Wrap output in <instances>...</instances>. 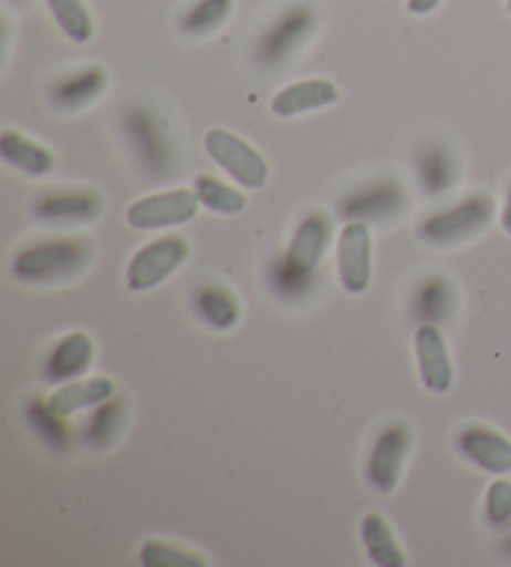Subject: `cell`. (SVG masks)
Returning a JSON list of instances; mask_svg holds the SVG:
<instances>
[{"instance_id":"cell-1","label":"cell","mask_w":511,"mask_h":567,"mask_svg":"<svg viewBox=\"0 0 511 567\" xmlns=\"http://www.w3.org/2000/svg\"><path fill=\"white\" fill-rule=\"evenodd\" d=\"M91 246L77 238L41 240L13 258V276L21 282H55L73 278L91 260Z\"/></svg>"},{"instance_id":"cell-2","label":"cell","mask_w":511,"mask_h":567,"mask_svg":"<svg viewBox=\"0 0 511 567\" xmlns=\"http://www.w3.org/2000/svg\"><path fill=\"white\" fill-rule=\"evenodd\" d=\"M494 198L487 193H474L447 210L431 213L429 218L421 220L417 233L429 246H457V243L484 233L489 223L494 220Z\"/></svg>"},{"instance_id":"cell-3","label":"cell","mask_w":511,"mask_h":567,"mask_svg":"<svg viewBox=\"0 0 511 567\" xmlns=\"http://www.w3.org/2000/svg\"><path fill=\"white\" fill-rule=\"evenodd\" d=\"M123 131L127 145L135 155L140 171L147 178H170L173 173V145L165 125L147 105H131L123 113Z\"/></svg>"},{"instance_id":"cell-4","label":"cell","mask_w":511,"mask_h":567,"mask_svg":"<svg viewBox=\"0 0 511 567\" xmlns=\"http://www.w3.org/2000/svg\"><path fill=\"white\" fill-rule=\"evenodd\" d=\"M317 28V13L310 3H294L272 18V23L260 33L254 43V58L262 68L274 71V68L292 61L302 45L310 41V35Z\"/></svg>"},{"instance_id":"cell-5","label":"cell","mask_w":511,"mask_h":567,"mask_svg":"<svg viewBox=\"0 0 511 567\" xmlns=\"http://www.w3.org/2000/svg\"><path fill=\"white\" fill-rule=\"evenodd\" d=\"M205 153L215 165L230 175V178L248 190H260L270 181V163L252 145L234 135L232 131L212 128L205 133Z\"/></svg>"},{"instance_id":"cell-6","label":"cell","mask_w":511,"mask_h":567,"mask_svg":"<svg viewBox=\"0 0 511 567\" xmlns=\"http://www.w3.org/2000/svg\"><path fill=\"white\" fill-rule=\"evenodd\" d=\"M190 256V243L180 236H165L147 243L127 262V288L133 292L153 290L165 282Z\"/></svg>"},{"instance_id":"cell-7","label":"cell","mask_w":511,"mask_h":567,"mask_svg":"<svg viewBox=\"0 0 511 567\" xmlns=\"http://www.w3.org/2000/svg\"><path fill=\"white\" fill-rule=\"evenodd\" d=\"M200 198L195 188H175L165 193H153L135 200L127 208V223L135 230H163L173 225H185L198 215Z\"/></svg>"},{"instance_id":"cell-8","label":"cell","mask_w":511,"mask_h":567,"mask_svg":"<svg viewBox=\"0 0 511 567\" xmlns=\"http://www.w3.org/2000/svg\"><path fill=\"white\" fill-rule=\"evenodd\" d=\"M411 445V430L407 423H389L379 430L375 445L367 457V481L382 495L397 491L401 471Z\"/></svg>"},{"instance_id":"cell-9","label":"cell","mask_w":511,"mask_h":567,"mask_svg":"<svg viewBox=\"0 0 511 567\" xmlns=\"http://www.w3.org/2000/svg\"><path fill=\"white\" fill-rule=\"evenodd\" d=\"M337 268L342 288L352 296L365 292L372 282V233L365 220H350L340 233Z\"/></svg>"},{"instance_id":"cell-10","label":"cell","mask_w":511,"mask_h":567,"mask_svg":"<svg viewBox=\"0 0 511 567\" xmlns=\"http://www.w3.org/2000/svg\"><path fill=\"white\" fill-rule=\"evenodd\" d=\"M415 353L421 383L429 393L445 395L455 383V365H451L447 340L437 322H421L415 330Z\"/></svg>"},{"instance_id":"cell-11","label":"cell","mask_w":511,"mask_h":567,"mask_svg":"<svg viewBox=\"0 0 511 567\" xmlns=\"http://www.w3.org/2000/svg\"><path fill=\"white\" fill-rule=\"evenodd\" d=\"M457 450L489 475L511 473V440L487 425H467L457 433Z\"/></svg>"},{"instance_id":"cell-12","label":"cell","mask_w":511,"mask_h":567,"mask_svg":"<svg viewBox=\"0 0 511 567\" xmlns=\"http://www.w3.org/2000/svg\"><path fill=\"white\" fill-rule=\"evenodd\" d=\"M340 101V87L330 78H304V81L284 85L272 95L270 111L278 118H298V115L322 111Z\"/></svg>"},{"instance_id":"cell-13","label":"cell","mask_w":511,"mask_h":567,"mask_svg":"<svg viewBox=\"0 0 511 567\" xmlns=\"http://www.w3.org/2000/svg\"><path fill=\"white\" fill-rule=\"evenodd\" d=\"M401 203H405L401 185L389 178H382L345 195V200L340 203V213L347 220H379L395 215L401 208Z\"/></svg>"},{"instance_id":"cell-14","label":"cell","mask_w":511,"mask_h":567,"mask_svg":"<svg viewBox=\"0 0 511 567\" xmlns=\"http://www.w3.org/2000/svg\"><path fill=\"white\" fill-rule=\"evenodd\" d=\"M107 87V73L101 65H85L58 78L51 85V103L63 113L85 111L101 101Z\"/></svg>"},{"instance_id":"cell-15","label":"cell","mask_w":511,"mask_h":567,"mask_svg":"<svg viewBox=\"0 0 511 567\" xmlns=\"http://www.w3.org/2000/svg\"><path fill=\"white\" fill-rule=\"evenodd\" d=\"M330 220L324 213H310L300 220L298 230L288 246V252H284V262L292 270L304 272V276H312L317 266L322 262L324 248L330 243Z\"/></svg>"},{"instance_id":"cell-16","label":"cell","mask_w":511,"mask_h":567,"mask_svg":"<svg viewBox=\"0 0 511 567\" xmlns=\"http://www.w3.org/2000/svg\"><path fill=\"white\" fill-rule=\"evenodd\" d=\"M95 343L87 332H71L45 355L43 378L48 383H71L93 365Z\"/></svg>"},{"instance_id":"cell-17","label":"cell","mask_w":511,"mask_h":567,"mask_svg":"<svg viewBox=\"0 0 511 567\" xmlns=\"http://www.w3.org/2000/svg\"><path fill=\"white\" fill-rule=\"evenodd\" d=\"M101 213L103 198L93 190L48 193L35 203V215L45 223H93Z\"/></svg>"},{"instance_id":"cell-18","label":"cell","mask_w":511,"mask_h":567,"mask_svg":"<svg viewBox=\"0 0 511 567\" xmlns=\"http://www.w3.org/2000/svg\"><path fill=\"white\" fill-rule=\"evenodd\" d=\"M113 395L115 380L107 375H95L85 380H71L67 385H61L51 398H48V405H51L58 415L67 417L77 413V410L97 408Z\"/></svg>"},{"instance_id":"cell-19","label":"cell","mask_w":511,"mask_h":567,"mask_svg":"<svg viewBox=\"0 0 511 567\" xmlns=\"http://www.w3.org/2000/svg\"><path fill=\"white\" fill-rule=\"evenodd\" d=\"M0 158L11 165V168L25 175H33V178H43V175L51 173L55 165L53 153L48 151L45 145L35 143L28 138V135L11 128L0 133Z\"/></svg>"},{"instance_id":"cell-20","label":"cell","mask_w":511,"mask_h":567,"mask_svg":"<svg viewBox=\"0 0 511 567\" xmlns=\"http://www.w3.org/2000/svg\"><path fill=\"white\" fill-rule=\"evenodd\" d=\"M192 308H195V316H198L205 326H210L212 330H220V332L232 330L242 316L240 300L234 298L228 288L215 286V282L200 286L192 292Z\"/></svg>"},{"instance_id":"cell-21","label":"cell","mask_w":511,"mask_h":567,"mask_svg":"<svg viewBox=\"0 0 511 567\" xmlns=\"http://www.w3.org/2000/svg\"><path fill=\"white\" fill-rule=\"evenodd\" d=\"M359 535L362 543H365V550L369 555L372 565L377 567H405L407 557L401 550L395 533H392L389 523L377 513H369L362 517L359 523Z\"/></svg>"},{"instance_id":"cell-22","label":"cell","mask_w":511,"mask_h":567,"mask_svg":"<svg viewBox=\"0 0 511 567\" xmlns=\"http://www.w3.org/2000/svg\"><path fill=\"white\" fill-rule=\"evenodd\" d=\"M234 0H192L180 16V33L188 38H208L230 21Z\"/></svg>"},{"instance_id":"cell-23","label":"cell","mask_w":511,"mask_h":567,"mask_svg":"<svg viewBox=\"0 0 511 567\" xmlns=\"http://www.w3.org/2000/svg\"><path fill=\"white\" fill-rule=\"evenodd\" d=\"M419 183L425 193L437 195L457 181V163L445 145H427L417 158Z\"/></svg>"},{"instance_id":"cell-24","label":"cell","mask_w":511,"mask_h":567,"mask_svg":"<svg viewBox=\"0 0 511 567\" xmlns=\"http://www.w3.org/2000/svg\"><path fill=\"white\" fill-rule=\"evenodd\" d=\"M55 25L67 35L73 43H91L95 35V21L91 8L85 0H45Z\"/></svg>"},{"instance_id":"cell-25","label":"cell","mask_w":511,"mask_h":567,"mask_svg":"<svg viewBox=\"0 0 511 567\" xmlns=\"http://www.w3.org/2000/svg\"><path fill=\"white\" fill-rule=\"evenodd\" d=\"M451 306H455V292L447 278L429 276L419 282L415 312L421 322H441L451 312Z\"/></svg>"},{"instance_id":"cell-26","label":"cell","mask_w":511,"mask_h":567,"mask_svg":"<svg viewBox=\"0 0 511 567\" xmlns=\"http://www.w3.org/2000/svg\"><path fill=\"white\" fill-rule=\"evenodd\" d=\"M195 193H198L202 208L218 215H238L248 208V198L238 188L215 178V175H198L195 178Z\"/></svg>"},{"instance_id":"cell-27","label":"cell","mask_w":511,"mask_h":567,"mask_svg":"<svg viewBox=\"0 0 511 567\" xmlns=\"http://www.w3.org/2000/svg\"><path fill=\"white\" fill-rule=\"evenodd\" d=\"M123 420H125V405H123V400H117L115 395L97 405V410L85 425L87 445L95 450L113 445L123 430Z\"/></svg>"},{"instance_id":"cell-28","label":"cell","mask_w":511,"mask_h":567,"mask_svg":"<svg viewBox=\"0 0 511 567\" xmlns=\"http://www.w3.org/2000/svg\"><path fill=\"white\" fill-rule=\"evenodd\" d=\"M25 415L28 423L33 425V430L45 445H51L53 450H65L67 443H71V435H67V427L63 423V415H58L55 410L48 405V400H31L25 405Z\"/></svg>"},{"instance_id":"cell-29","label":"cell","mask_w":511,"mask_h":567,"mask_svg":"<svg viewBox=\"0 0 511 567\" xmlns=\"http://www.w3.org/2000/svg\"><path fill=\"white\" fill-rule=\"evenodd\" d=\"M140 563L145 567H205L208 560L200 553L185 550V547L163 543V540H145L140 547Z\"/></svg>"},{"instance_id":"cell-30","label":"cell","mask_w":511,"mask_h":567,"mask_svg":"<svg viewBox=\"0 0 511 567\" xmlns=\"http://www.w3.org/2000/svg\"><path fill=\"white\" fill-rule=\"evenodd\" d=\"M484 515L491 530H511V481H507V477L499 475L497 481L489 483L484 497Z\"/></svg>"},{"instance_id":"cell-31","label":"cell","mask_w":511,"mask_h":567,"mask_svg":"<svg viewBox=\"0 0 511 567\" xmlns=\"http://www.w3.org/2000/svg\"><path fill=\"white\" fill-rule=\"evenodd\" d=\"M270 282H272L274 292H282L284 298H298V296H304V292H310L312 276H304V272L292 270L288 262L280 260V262H274L270 270Z\"/></svg>"},{"instance_id":"cell-32","label":"cell","mask_w":511,"mask_h":567,"mask_svg":"<svg viewBox=\"0 0 511 567\" xmlns=\"http://www.w3.org/2000/svg\"><path fill=\"white\" fill-rule=\"evenodd\" d=\"M439 3L441 0H407V11L411 13V16H429V13H435L437 8H439Z\"/></svg>"},{"instance_id":"cell-33","label":"cell","mask_w":511,"mask_h":567,"mask_svg":"<svg viewBox=\"0 0 511 567\" xmlns=\"http://www.w3.org/2000/svg\"><path fill=\"white\" fill-rule=\"evenodd\" d=\"M501 230H504L507 236L511 238V181H509V188H507L504 208H501Z\"/></svg>"},{"instance_id":"cell-34","label":"cell","mask_w":511,"mask_h":567,"mask_svg":"<svg viewBox=\"0 0 511 567\" xmlns=\"http://www.w3.org/2000/svg\"><path fill=\"white\" fill-rule=\"evenodd\" d=\"M507 11L511 13V0H507Z\"/></svg>"},{"instance_id":"cell-35","label":"cell","mask_w":511,"mask_h":567,"mask_svg":"<svg viewBox=\"0 0 511 567\" xmlns=\"http://www.w3.org/2000/svg\"><path fill=\"white\" fill-rule=\"evenodd\" d=\"M13 3H25V0H13Z\"/></svg>"}]
</instances>
